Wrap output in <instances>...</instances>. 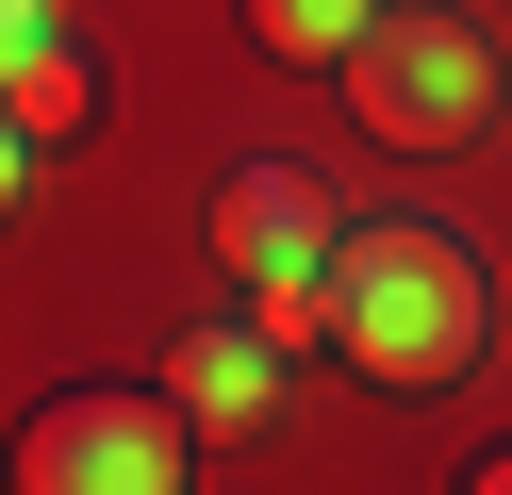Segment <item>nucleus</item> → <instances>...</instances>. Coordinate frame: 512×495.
I'll return each mask as SVG.
<instances>
[{"mask_svg": "<svg viewBox=\"0 0 512 495\" xmlns=\"http://www.w3.org/2000/svg\"><path fill=\"white\" fill-rule=\"evenodd\" d=\"M182 479H199V413L182 396L83 380V396H50L17 429V495H182Z\"/></svg>", "mask_w": 512, "mask_h": 495, "instance_id": "nucleus-3", "label": "nucleus"}, {"mask_svg": "<svg viewBox=\"0 0 512 495\" xmlns=\"http://www.w3.org/2000/svg\"><path fill=\"white\" fill-rule=\"evenodd\" d=\"M364 17H380V0H248V50H265V66H347Z\"/></svg>", "mask_w": 512, "mask_h": 495, "instance_id": "nucleus-6", "label": "nucleus"}, {"mask_svg": "<svg viewBox=\"0 0 512 495\" xmlns=\"http://www.w3.org/2000/svg\"><path fill=\"white\" fill-rule=\"evenodd\" d=\"M347 116H364L380 149H479V132H496V50H479V17L380 0L364 50H347Z\"/></svg>", "mask_w": 512, "mask_h": 495, "instance_id": "nucleus-2", "label": "nucleus"}, {"mask_svg": "<svg viewBox=\"0 0 512 495\" xmlns=\"http://www.w3.org/2000/svg\"><path fill=\"white\" fill-rule=\"evenodd\" d=\"M34 33H50V0H0V66H17V50H34Z\"/></svg>", "mask_w": 512, "mask_h": 495, "instance_id": "nucleus-8", "label": "nucleus"}, {"mask_svg": "<svg viewBox=\"0 0 512 495\" xmlns=\"http://www.w3.org/2000/svg\"><path fill=\"white\" fill-rule=\"evenodd\" d=\"M463 479H479V495H512V446H479V462H463Z\"/></svg>", "mask_w": 512, "mask_h": 495, "instance_id": "nucleus-10", "label": "nucleus"}, {"mask_svg": "<svg viewBox=\"0 0 512 495\" xmlns=\"http://www.w3.org/2000/svg\"><path fill=\"white\" fill-rule=\"evenodd\" d=\"M496 297H479V248L430 215H380V231H331V347L364 363L380 396H430L479 363Z\"/></svg>", "mask_w": 512, "mask_h": 495, "instance_id": "nucleus-1", "label": "nucleus"}, {"mask_svg": "<svg viewBox=\"0 0 512 495\" xmlns=\"http://www.w3.org/2000/svg\"><path fill=\"white\" fill-rule=\"evenodd\" d=\"M17 165H34V132H17V116H0V215H17Z\"/></svg>", "mask_w": 512, "mask_h": 495, "instance_id": "nucleus-9", "label": "nucleus"}, {"mask_svg": "<svg viewBox=\"0 0 512 495\" xmlns=\"http://www.w3.org/2000/svg\"><path fill=\"white\" fill-rule=\"evenodd\" d=\"M215 264L248 297H331V198H314V165H232L215 182Z\"/></svg>", "mask_w": 512, "mask_h": 495, "instance_id": "nucleus-4", "label": "nucleus"}, {"mask_svg": "<svg viewBox=\"0 0 512 495\" xmlns=\"http://www.w3.org/2000/svg\"><path fill=\"white\" fill-rule=\"evenodd\" d=\"M166 396H182V413H215V429H248V413L281 396V347H265V314H232V330H182V347H166Z\"/></svg>", "mask_w": 512, "mask_h": 495, "instance_id": "nucleus-5", "label": "nucleus"}, {"mask_svg": "<svg viewBox=\"0 0 512 495\" xmlns=\"http://www.w3.org/2000/svg\"><path fill=\"white\" fill-rule=\"evenodd\" d=\"M83 99H100V83H83V50H67V33H34V50L0 66V116L34 132V149H50V132H83Z\"/></svg>", "mask_w": 512, "mask_h": 495, "instance_id": "nucleus-7", "label": "nucleus"}]
</instances>
